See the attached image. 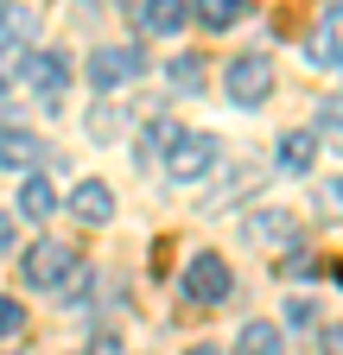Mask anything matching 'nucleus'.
Listing matches in <instances>:
<instances>
[{
    "instance_id": "9d476101",
    "label": "nucleus",
    "mask_w": 343,
    "mask_h": 355,
    "mask_svg": "<svg viewBox=\"0 0 343 355\" xmlns=\"http://www.w3.org/2000/svg\"><path fill=\"white\" fill-rule=\"evenodd\" d=\"M178 133H185V127L172 121V114H153V121L134 133V159H165L172 146H178Z\"/></svg>"
},
{
    "instance_id": "dca6fc26",
    "label": "nucleus",
    "mask_w": 343,
    "mask_h": 355,
    "mask_svg": "<svg viewBox=\"0 0 343 355\" xmlns=\"http://www.w3.org/2000/svg\"><path fill=\"white\" fill-rule=\"evenodd\" d=\"M280 171H292V178L312 171V133H286L280 140Z\"/></svg>"
},
{
    "instance_id": "5701e85b",
    "label": "nucleus",
    "mask_w": 343,
    "mask_h": 355,
    "mask_svg": "<svg viewBox=\"0 0 343 355\" xmlns=\"http://www.w3.org/2000/svg\"><path fill=\"white\" fill-rule=\"evenodd\" d=\"M7 248H13V222L0 216V254H7Z\"/></svg>"
},
{
    "instance_id": "6ab92c4d",
    "label": "nucleus",
    "mask_w": 343,
    "mask_h": 355,
    "mask_svg": "<svg viewBox=\"0 0 343 355\" xmlns=\"http://www.w3.org/2000/svg\"><path fill=\"white\" fill-rule=\"evenodd\" d=\"M312 311H318L312 298H292V304H286V330H312V324H318Z\"/></svg>"
},
{
    "instance_id": "f8f14e48",
    "label": "nucleus",
    "mask_w": 343,
    "mask_h": 355,
    "mask_svg": "<svg viewBox=\"0 0 343 355\" xmlns=\"http://www.w3.org/2000/svg\"><path fill=\"white\" fill-rule=\"evenodd\" d=\"M32 159H45L32 133H26V127H0V171H26Z\"/></svg>"
},
{
    "instance_id": "a211bd4d",
    "label": "nucleus",
    "mask_w": 343,
    "mask_h": 355,
    "mask_svg": "<svg viewBox=\"0 0 343 355\" xmlns=\"http://www.w3.org/2000/svg\"><path fill=\"white\" fill-rule=\"evenodd\" d=\"M19 330H26V304L0 292V343H7V336H19Z\"/></svg>"
},
{
    "instance_id": "412c9836",
    "label": "nucleus",
    "mask_w": 343,
    "mask_h": 355,
    "mask_svg": "<svg viewBox=\"0 0 343 355\" xmlns=\"http://www.w3.org/2000/svg\"><path fill=\"white\" fill-rule=\"evenodd\" d=\"M83 355H127V349H121V336H90V349H83Z\"/></svg>"
},
{
    "instance_id": "9b49d317",
    "label": "nucleus",
    "mask_w": 343,
    "mask_h": 355,
    "mask_svg": "<svg viewBox=\"0 0 343 355\" xmlns=\"http://www.w3.org/2000/svg\"><path fill=\"white\" fill-rule=\"evenodd\" d=\"M134 19H140V32H178L191 19V0H140Z\"/></svg>"
},
{
    "instance_id": "aec40b11",
    "label": "nucleus",
    "mask_w": 343,
    "mask_h": 355,
    "mask_svg": "<svg viewBox=\"0 0 343 355\" xmlns=\"http://www.w3.org/2000/svg\"><path fill=\"white\" fill-rule=\"evenodd\" d=\"M318 349H324V355H343V324H324V330H318Z\"/></svg>"
},
{
    "instance_id": "b1692460",
    "label": "nucleus",
    "mask_w": 343,
    "mask_h": 355,
    "mask_svg": "<svg viewBox=\"0 0 343 355\" xmlns=\"http://www.w3.org/2000/svg\"><path fill=\"white\" fill-rule=\"evenodd\" d=\"M324 203H343V178H337V184H331V191H324Z\"/></svg>"
},
{
    "instance_id": "423d86ee",
    "label": "nucleus",
    "mask_w": 343,
    "mask_h": 355,
    "mask_svg": "<svg viewBox=\"0 0 343 355\" xmlns=\"http://www.w3.org/2000/svg\"><path fill=\"white\" fill-rule=\"evenodd\" d=\"M306 64L312 70H337L343 64V0H331V7L318 13V26L306 38Z\"/></svg>"
},
{
    "instance_id": "f257e3e1",
    "label": "nucleus",
    "mask_w": 343,
    "mask_h": 355,
    "mask_svg": "<svg viewBox=\"0 0 343 355\" xmlns=\"http://www.w3.org/2000/svg\"><path fill=\"white\" fill-rule=\"evenodd\" d=\"M19 273H26L32 292H64V286L83 273V260H76L70 241H32V248L19 254Z\"/></svg>"
},
{
    "instance_id": "ddd939ff",
    "label": "nucleus",
    "mask_w": 343,
    "mask_h": 355,
    "mask_svg": "<svg viewBox=\"0 0 343 355\" xmlns=\"http://www.w3.org/2000/svg\"><path fill=\"white\" fill-rule=\"evenodd\" d=\"M280 349H286V336L274 324H261V318L242 324V336H235V355H280Z\"/></svg>"
},
{
    "instance_id": "39448f33",
    "label": "nucleus",
    "mask_w": 343,
    "mask_h": 355,
    "mask_svg": "<svg viewBox=\"0 0 343 355\" xmlns=\"http://www.w3.org/2000/svg\"><path fill=\"white\" fill-rule=\"evenodd\" d=\"M26 83H32V102L45 108V114H58V108H64V89H70L64 51H32V58H26Z\"/></svg>"
},
{
    "instance_id": "6e6552de",
    "label": "nucleus",
    "mask_w": 343,
    "mask_h": 355,
    "mask_svg": "<svg viewBox=\"0 0 343 355\" xmlns=\"http://www.w3.org/2000/svg\"><path fill=\"white\" fill-rule=\"evenodd\" d=\"M70 216L76 222H108L115 216V191L102 184V178H83V184L70 191Z\"/></svg>"
},
{
    "instance_id": "f03ea898",
    "label": "nucleus",
    "mask_w": 343,
    "mask_h": 355,
    "mask_svg": "<svg viewBox=\"0 0 343 355\" xmlns=\"http://www.w3.org/2000/svg\"><path fill=\"white\" fill-rule=\"evenodd\" d=\"M223 89H229V102H235V108H261V102L274 96V58H261V51H242V58H229Z\"/></svg>"
},
{
    "instance_id": "2eb2a0df",
    "label": "nucleus",
    "mask_w": 343,
    "mask_h": 355,
    "mask_svg": "<svg viewBox=\"0 0 343 355\" xmlns=\"http://www.w3.org/2000/svg\"><path fill=\"white\" fill-rule=\"evenodd\" d=\"M191 13H197V26H210V32H229V26L242 19V0H191Z\"/></svg>"
},
{
    "instance_id": "7ed1b4c3",
    "label": "nucleus",
    "mask_w": 343,
    "mask_h": 355,
    "mask_svg": "<svg viewBox=\"0 0 343 355\" xmlns=\"http://www.w3.org/2000/svg\"><path fill=\"white\" fill-rule=\"evenodd\" d=\"M178 292H185V304H223L235 292V273L223 254H191V266L178 273Z\"/></svg>"
},
{
    "instance_id": "0eeeda50",
    "label": "nucleus",
    "mask_w": 343,
    "mask_h": 355,
    "mask_svg": "<svg viewBox=\"0 0 343 355\" xmlns=\"http://www.w3.org/2000/svg\"><path fill=\"white\" fill-rule=\"evenodd\" d=\"M147 70V58L134 51V44H108V51H90V83L96 89H121V83H134Z\"/></svg>"
},
{
    "instance_id": "f3484780",
    "label": "nucleus",
    "mask_w": 343,
    "mask_h": 355,
    "mask_svg": "<svg viewBox=\"0 0 343 355\" xmlns=\"http://www.w3.org/2000/svg\"><path fill=\"white\" fill-rule=\"evenodd\" d=\"M172 89H191V96H197V89H203V64L197 58H172Z\"/></svg>"
},
{
    "instance_id": "4468645a",
    "label": "nucleus",
    "mask_w": 343,
    "mask_h": 355,
    "mask_svg": "<svg viewBox=\"0 0 343 355\" xmlns=\"http://www.w3.org/2000/svg\"><path fill=\"white\" fill-rule=\"evenodd\" d=\"M51 209H58V191L45 184V178H26V184H19V216L26 222H45Z\"/></svg>"
},
{
    "instance_id": "393cba45",
    "label": "nucleus",
    "mask_w": 343,
    "mask_h": 355,
    "mask_svg": "<svg viewBox=\"0 0 343 355\" xmlns=\"http://www.w3.org/2000/svg\"><path fill=\"white\" fill-rule=\"evenodd\" d=\"M191 355H223V349H210V343H197V349H191Z\"/></svg>"
},
{
    "instance_id": "1a4fd4ad",
    "label": "nucleus",
    "mask_w": 343,
    "mask_h": 355,
    "mask_svg": "<svg viewBox=\"0 0 343 355\" xmlns=\"http://www.w3.org/2000/svg\"><path fill=\"white\" fill-rule=\"evenodd\" d=\"M254 248H274V241H286L292 248V235H299V222H292V209H261V216H248V229H242Z\"/></svg>"
},
{
    "instance_id": "4be33fe9",
    "label": "nucleus",
    "mask_w": 343,
    "mask_h": 355,
    "mask_svg": "<svg viewBox=\"0 0 343 355\" xmlns=\"http://www.w3.org/2000/svg\"><path fill=\"white\" fill-rule=\"evenodd\" d=\"M318 127H324V133H343V102H324V114H318Z\"/></svg>"
},
{
    "instance_id": "20e7f679",
    "label": "nucleus",
    "mask_w": 343,
    "mask_h": 355,
    "mask_svg": "<svg viewBox=\"0 0 343 355\" xmlns=\"http://www.w3.org/2000/svg\"><path fill=\"white\" fill-rule=\"evenodd\" d=\"M223 159V140L217 133H178V146L165 153V171H172V184H197V178H210Z\"/></svg>"
},
{
    "instance_id": "a878e982",
    "label": "nucleus",
    "mask_w": 343,
    "mask_h": 355,
    "mask_svg": "<svg viewBox=\"0 0 343 355\" xmlns=\"http://www.w3.org/2000/svg\"><path fill=\"white\" fill-rule=\"evenodd\" d=\"M0 355H7V349H0Z\"/></svg>"
}]
</instances>
